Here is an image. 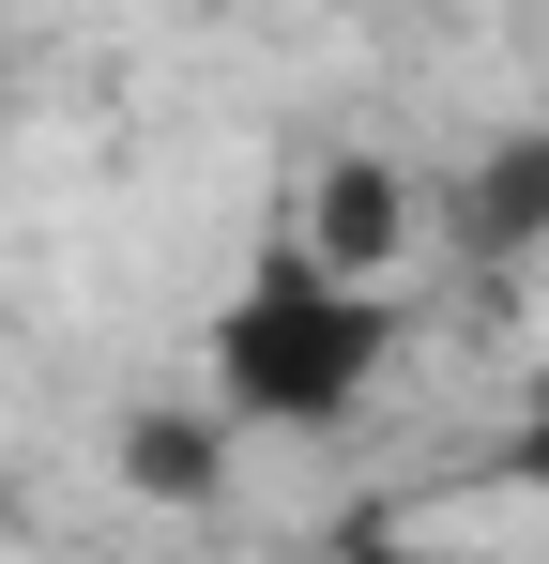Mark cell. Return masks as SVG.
I'll use <instances>...</instances> for the list:
<instances>
[{
    "label": "cell",
    "instance_id": "cell-2",
    "mask_svg": "<svg viewBox=\"0 0 549 564\" xmlns=\"http://www.w3.org/2000/svg\"><path fill=\"white\" fill-rule=\"evenodd\" d=\"M305 229H321V275L366 290L397 245H412V184H397L381 153H336V169H321V198H305Z\"/></svg>",
    "mask_w": 549,
    "mask_h": 564
},
{
    "label": "cell",
    "instance_id": "cell-5",
    "mask_svg": "<svg viewBox=\"0 0 549 564\" xmlns=\"http://www.w3.org/2000/svg\"><path fill=\"white\" fill-rule=\"evenodd\" d=\"M519 488H549V381H535V412H519Z\"/></svg>",
    "mask_w": 549,
    "mask_h": 564
},
{
    "label": "cell",
    "instance_id": "cell-6",
    "mask_svg": "<svg viewBox=\"0 0 549 564\" xmlns=\"http://www.w3.org/2000/svg\"><path fill=\"white\" fill-rule=\"evenodd\" d=\"M352 564H443V550H397V534H366V550H352Z\"/></svg>",
    "mask_w": 549,
    "mask_h": 564
},
{
    "label": "cell",
    "instance_id": "cell-1",
    "mask_svg": "<svg viewBox=\"0 0 549 564\" xmlns=\"http://www.w3.org/2000/svg\"><path fill=\"white\" fill-rule=\"evenodd\" d=\"M214 381H229V412H260V427H336L366 381H381V305H366L352 275H321V260H290V275L229 290Z\"/></svg>",
    "mask_w": 549,
    "mask_h": 564
},
{
    "label": "cell",
    "instance_id": "cell-3",
    "mask_svg": "<svg viewBox=\"0 0 549 564\" xmlns=\"http://www.w3.org/2000/svg\"><path fill=\"white\" fill-rule=\"evenodd\" d=\"M473 245L504 260V245H549V138H504L488 169H473Z\"/></svg>",
    "mask_w": 549,
    "mask_h": 564
},
{
    "label": "cell",
    "instance_id": "cell-4",
    "mask_svg": "<svg viewBox=\"0 0 549 564\" xmlns=\"http://www.w3.org/2000/svg\"><path fill=\"white\" fill-rule=\"evenodd\" d=\"M122 488H153V503H214V427H198V412H138V427H122Z\"/></svg>",
    "mask_w": 549,
    "mask_h": 564
}]
</instances>
